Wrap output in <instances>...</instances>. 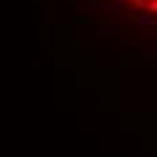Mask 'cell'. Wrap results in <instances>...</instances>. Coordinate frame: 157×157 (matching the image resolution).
<instances>
[{
  "label": "cell",
  "instance_id": "cell-1",
  "mask_svg": "<svg viewBox=\"0 0 157 157\" xmlns=\"http://www.w3.org/2000/svg\"><path fill=\"white\" fill-rule=\"evenodd\" d=\"M65 30L106 44H157V0H52Z\"/></svg>",
  "mask_w": 157,
  "mask_h": 157
}]
</instances>
